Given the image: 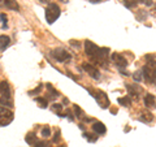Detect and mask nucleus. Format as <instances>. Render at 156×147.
Returning a JSON list of instances; mask_svg holds the SVG:
<instances>
[{
  "instance_id": "obj_6",
  "label": "nucleus",
  "mask_w": 156,
  "mask_h": 147,
  "mask_svg": "<svg viewBox=\"0 0 156 147\" xmlns=\"http://www.w3.org/2000/svg\"><path fill=\"white\" fill-rule=\"evenodd\" d=\"M52 56L58 63H65L68 60H70V57H72L70 53L68 51H65L64 48H56V50L52 52Z\"/></svg>"
},
{
  "instance_id": "obj_26",
  "label": "nucleus",
  "mask_w": 156,
  "mask_h": 147,
  "mask_svg": "<svg viewBox=\"0 0 156 147\" xmlns=\"http://www.w3.org/2000/svg\"><path fill=\"white\" fill-rule=\"evenodd\" d=\"M133 80L135 81V82H140L143 80V76H142V72L140 70H136L134 74H133Z\"/></svg>"
},
{
  "instance_id": "obj_34",
  "label": "nucleus",
  "mask_w": 156,
  "mask_h": 147,
  "mask_svg": "<svg viewBox=\"0 0 156 147\" xmlns=\"http://www.w3.org/2000/svg\"><path fill=\"white\" fill-rule=\"evenodd\" d=\"M82 119H83L85 122H91V121H94V120L91 119V117H82Z\"/></svg>"
},
{
  "instance_id": "obj_11",
  "label": "nucleus",
  "mask_w": 156,
  "mask_h": 147,
  "mask_svg": "<svg viewBox=\"0 0 156 147\" xmlns=\"http://www.w3.org/2000/svg\"><path fill=\"white\" fill-rule=\"evenodd\" d=\"M92 130L95 131V134L98 135H103L107 133V128H105V125L103 124V122H100V121H95L94 124H92Z\"/></svg>"
},
{
  "instance_id": "obj_1",
  "label": "nucleus",
  "mask_w": 156,
  "mask_h": 147,
  "mask_svg": "<svg viewBox=\"0 0 156 147\" xmlns=\"http://www.w3.org/2000/svg\"><path fill=\"white\" fill-rule=\"evenodd\" d=\"M87 91L90 92V95H91L92 98H95L96 103H98V104H99L103 109L108 108V107L111 106V102H109L108 96H107V94H105L104 91H101V90H94V89H91V87H87Z\"/></svg>"
},
{
  "instance_id": "obj_33",
  "label": "nucleus",
  "mask_w": 156,
  "mask_h": 147,
  "mask_svg": "<svg viewBox=\"0 0 156 147\" xmlns=\"http://www.w3.org/2000/svg\"><path fill=\"white\" fill-rule=\"evenodd\" d=\"M68 119H69V121H74V117H73V113L70 111H66V115H65Z\"/></svg>"
},
{
  "instance_id": "obj_38",
  "label": "nucleus",
  "mask_w": 156,
  "mask_h": 147,
  "mask_svg": "<svg viewBox=\"0 0 156 147\" xmlns=\"http://www.w3.org/2000/svg\"><path fill=\"white\" fill-rule=\"evenodd\" d=\"M62 103H64V104H66V103H69V100H68V99H66V98H65V99H64V100H62Z\"/></svg>"
},
{
  "instance_id": "obj_40",
  "label": "nucleus",
  "mask_w": 156,
  "mask_h": 147,
  "mask_svg": "<svg viewBox=\"0 0 156 147\" xmlns=\"http://www.w3.org/2000/svg\"><path fill=\"white\" fill-rule=\"evenodd\" d=\"M60 2H62V3H68V0H60Z\"/></svg>"
},
{
  "instance_id": "obj_31",
  "label": "nucleus",
  "mask_w": 156,
  "mask_h": 147,
  "mask_svg": "<svg viewBox=\"0 0 156 147\" xmlns=\"http://www.w3.org/2000/svg\"><path fill=\"white\" fill-rule=\"evenodd\" d=\"M58 141H60V130H57L55 133V137H53L52 142H53V143H56V142H58Z\"/></svg>"
},
{
  "instance_id": "obj_8",
  "label": "nucleus",
  "mask_w": 156,
  "mask_h": 147,
  "mask_svg": "<svg viewBox=\"0 0 156 147\" xmlns=\"http://www.w3.org/2000/svg\"><path fill=\"white\" fill-rule=\"evenodd\" d=\"M125 87H126V90L129 91V95L130 96H135L136 99H138L140 92H142V87H140L139 85H134V83H125Z\"/></svg>"
},
{
  "instance_id": "obj_2",
  "label": "nucleus",
  "mask_w": 156,
  "mask_h": 147,
  "mask_svg": "<svg viewBox=\"0 0 156 147\" xmlns=\"http://www.w3.org/2000/svg\"><path fill=\"white\" fill-rule=\"evenodd\" d=\"M60 14H61V11H60V7H58L57 4L48 3V8L46 9V20L50 25H52V23L60 17Z\"/></svg>"
},
{
  "instance_id": "obj_29",
  "label": "nucleus",
  "mask_w": 156,
  "mask_h": 147,
  "mask_svg": "<svg viewBox=\"0 0 156 147\" xmlns=\"http://www.w3.org/2000/svg\"><path fill=\"white\" fill-rule=\"evenodd\" d=\"M138 3L144 4L146 7H152V5H154V2H152V0H138Z\"/></svg>"
},
{
  "instance_id": "obj_27",
  "label": "nucleus",
  "mask_w": 156,
  "mask_h": 147,
  "mask_svg": "<svg viewBox=\"0 0 156 147\" xmlns=\"http://www.w3.org/2000/svg\"><path fill=\"white\" fill-rule=\"evenodd\" d=\"M43 90V85H38V87H35L34 90H30L29 91V95H35V94H39Z\"/></svg>"
},
{
  "instance_id": "obj_12",
  "label": "nucleus",
  "mask_w": 156,
  "mask_h": 147,
  "mask_svg": "<svg viewBox=\"0 0 156 147\" xmlns=\"http://www.w3.org/2000/svg\"><path fill=\"white\" fill-rule=\"evenodd\" d=\"M47 90H48V94H47L48 96L46 98L47 100H50V99H51V100H55L57 96H60V94H58V91L53 89V86L51 85V83H47Z\"/></svg>"
},
{
  "instance_id": "obj_3",
  "label": "nucleus",
  "mask_w": 156,
  "mask_h": 147,
  "mask_svg": "<svg viewBox=\"0 0 156 147\" xmlns=\"http://www.w3.org/2000/svg\"><path fill=\"white\" fill-rule=\"evenodd\" d=\"M13 112L7 107H0V126H7L13 121Z\"/></svg>"
},
{
  "instance_id": "obj_10",
  "label": "nucleus",
  "mask_w": 156,
  "mask_h": 147,
  "mask_svg": "<svg viewBox=\"0 0 156 147\" xmlns=\"http://www.w3.org/2000/svg\"><path fill=\"white\" fill-rule=\"evenodd\" d=\"M143 103L147 108L154 109L156 108V96L154 94H146L143 98Z\"/></svg>"
},
{
  "instance_id": "obj_32",
  "label": "nucleus",
  "mask_w": 156,
  "mask_h": 147,
  "mask_svg": "<svg viewBox=\"0 0 156 147\" xmlns=\"http://www.w3.org/2000/svg\"><path fill=\"white\" fill-rule=\"evenodd\" d=\"M69 43H70V46L76 47V48H80V47H81V43H80V42H77V41H70Z\"/></svg>"
},
{
  "instance_id": "obj_37",
  "label": "nucleus",
  "mask_w": 156,
  "mask_h": 147,
  "mask_svg": "<svg viewBox=\"0 0 156 147\" xmlns=\"http://www.w3.org/2000/svg\"><path fill=\"white\" fill-rule=\"evenodd\" d=\"M41 3H50V0H39Z\"/></svg>"
},
{
  "instance_id": "obj_5",
  "label": "nucleus",
  "mask_w": 156,
  "mask_h": 147,
  "mask_svg": "<svg viewBox=\"0 0 156 147\" xmlns=\"http://www.w3.org/2000/svg\"><path fill=\"white\" fill-rule=\"evenodd\" d=\"M98 50H99V47H98L95 43H92L91 41H89V39L85 41V52H86V55L89 56V59L91 61H95Z\"/></svg>"
},
{
  "instance_id": "obj_36",
  "label": "nucleus",
  "mask_w": 156,
  "mask_h": 147,
  "mask_svg": "<svg viewBox=\"0 0 156 147\" xmlns=\"http://www.w3.org/2000/svg\"><path fill=\"white\" fill-rule=\"evenodd\" d=\"M111 112H112L113 115H116V113H117V109H116V108H112V109H111Z\"/></svg>"
},
{
  "instance_id": "obj_14",
  "label": "nucleus",
  "mask_w": 156,
  "mask_h": 147,
  "mask_svg": "<svg viewBox=\"0 0 156 147\" xmlns=\"http://www.w3.org/2000/svg\"><path fill=\"white\" fill-rule=\"evenodd\" d=\"M3 4L11 11H20V5L16 0H3Z\"/></svg>"
},
{
  "instance_id": "obj_39",
  "label": "nucleus",
  "mask_w": 156,
  "mask_h": 147,
  "mask_svg": "<svg viewBox=\"0 0 156 147\" xmlns=\"http://www.w3.org/2000/svg\"><path fill=\"white\" fill-rule=\"evenodd\" d=\"M152 7H154V12H156V4H154ZM155 16H156V13H155Z\"/></svg>"
},
{
  "instance_id": "obj_35",
  "label": "nucleus",
  "mask_w": 156,
  "mask_h": 147,
  "mask_svg": "<svg viewBox=\"0 0 156 147\" xmlns=\"http://www.w3.org/2000/svg\"><path fill=\"white\" fill-rule=\"evenodd\" d=\"M100 2H101V0H90V3H92V4H98Z\"/></svg>"
},
{
  "instance_id": "obj_22",
  "label": "nucleus",
  "mask_w": 156,
  "mask_h": 147,
  "mask_svg": "<svg viewBox=\"0 0 156 147\" xmlns=\"http://www.w3.org/2000/svg\"><path fill=\"white\" fill-rule=\"evenodd\" d=\"M73 109H74V115H76V117H78V119H82V117H83V111L81 109V107H80V106L74 104V106H73Z\"/></svg>"
},
{
  "instance_id": "obj_28",
  "label": "nucleus",
  "mask_w": 156,
  "mask_h": 147,
  "mask_svg": "<svg viewBox=\"0 0 156 147\" xmlns=\"http://www.w3.org/2000/svg\"><path fill=\"white\" fill-rule=\"evenodd\" d=\"M0 20H2V22H3V29H7L8 27V25H7V16H5V14H4V13H2V14H0Z\"/></svg>"
},
{
  "instance_id": "obj_23",
  "label": "nucleus",
  "mask_w": 156,
  "mask_h": 147,
  "mask_svg": "<svg viewBox=\"0 0 156 147\" xmlns=\"http://www.w3.org/2000/svg\"><path fill=\"white\" fill-rule=\"evenodd\" d=\"M35 102H38L39 104H41L42 108H47V106H48V100L46 99V98L38 96V98H35Z\"/></svg>"
},
{
  "instance_id": "obj_7",
  "label": "nucleus",
  "mask_w": 156,
  "mask_h": 147,
  "mask_svg": "<svg viewBox=\"0 0 156 147\" xmlns=\"http://www.w3.org/2000/svg\"><path fill=\"white\" fill-rule=\"evenodd\" d=\"M82 69H83L86 73H89V76L92 78V80H99V78H100L99 69L95 68L92 64H89V63H83V64H82Z\"/></svg>"
},
{
  "instance_id": "obj_24",
  "label": "nucleus",
  "mask_w": 156,
  "mask_h": 147,
  "mask_svg": "<svg viewBox=\"0 0 156 147\" xmlns=\"http://www.w3.org/2000/svg\"><path fill=\"white\" fill-rule=\"evenodd\" d=\"M0 104H2L3 107H9V108H12L13 107V102L12 99H4V98H0Z\"/></svg>"
},
{
  "instance_id": "obj_16",
  "label": "nucleus",
  "mask_w": 156,
  "mask_h": 147,
  "mask_svg": "<svg viewBox=\"0 0 156 147\" xmlns=\"http://www.w3.org/2000/svg\"><path fill=\"white\" fill-rule=\"evenodd\" d=\"M154 120V115L151 112H143L139 117V121H143V122H151Z\"/></svg>"
},
{
  "instance_id": "obj_30",
  "label": "nucleus",
  "mask_w": 156,
  "mask_h": 147,
  "mask_svg": "<svg viewBox=\"0 0 156 147\" xmlns=\"http://www.w3.org/2000/svg\"><path fill=\"white\" fill-rule=\"evenodd\" d=\"M34 147H47V142L46 141H37L34 143Z\"/></svg>"
},
{
  "instance_id": "obj_18",
  "label": "nucleus",
  "mask_w": 156,
  "mask_h": 147,
  "mask_svg": "<svg viewBox=\"0 0 156 147\" xmlns=\"http://www.w3.org/2000/svg\"><path fill=\"white\" fill-rule=\"evenodd\" d=\"M117 102H119V104L124 106V107H129L131 104V99L130 96H122V98H119L117 99Z\"/></svg>"
},
{
  "instance_id": "obj_13",
  "label": "nucleus",
  "mask_w": 156,
  "mask_h": 147,
  "mask_svg": "<svg viewBox=\"0 0 156 147\" xmlns=\"http://www.w3.org/2000/svg\"><path fill=\"white\" fill-rule=\"evenodd\" d=\"M11 46V38L8 35H0V51H5Z\"/></svg>"
},
{
  "instance_id": "obj_17",
  "label": "nucleus",
  "mask_w": 156,
  "mask_h": 147,
  "mask_svg": "<svg viewBox=\"0 0 156 147\" xmlns=\"http://www.w3.org/2000/svg\"><path fill=\"white\" fill-rule=\"evenodd\" d=\"M148 17V12L147 11H139L138 13L135 14V18H136V21H139V22H143L146 21Z\"/></svg>"
},
{
  "instance_id": "obj_9",
  "label": "nucleus",
  "mask_w": 156,
  "mask_h": 147,
  "mask_svg": "<svg viewBox=\"0 0 156 147\" xmlns=\"http://www.w3.org/2000/svg\"><path fill=\"white\" fill-rule=\"evenodd\" d=\"M0 94H2V98L4 99H12L11 96V86L7 81H2L0 82Z\"/></svg>"
},
{
  "instance_id": "obj_19",
  "label": "nucleus",
  "mask_w": 156,
  "mask_h": 147,
  "mask_svg": "<svg viewBox=\"0 0 156 147\" xmlns=\"http://www.w3.org/2000/svg\"><path fill=\"white\" fill-rule=\"evenodd\" d=\"M122 2H124V5L128 9H133L139 4L138 0H122Z\"/></svg>"
},
{
  "instance_id": "obj_21",
  "label": "nucleus",
  "mask_w": 156,
  "mask_h": 147,
  "mask_svg": "<svg viewBox=\"0 0 156 147\" xmlns=\"http://www.w3.org/2000/svg\"><path fill=\"white\" fill-rule=\"evenodd\" d=\"M83 137L89 142H91V143H95V142L98 141V138H99L98 134H89V133H83Z\"/></svg>"
},
{
  "instance_id": "obj_15",
  "label": "nucleus",
  "mask_w": 156,
  "mask_h": 147,
  "mask_svg": "<svg viewBox=\"0 0 156 147\" xmlns=\"http://www.w3.org/2000/svg\"><path fill=\"white\" fill-rule=\"evenodd\" d=\"M25 141H26V143H27V145L33 146V145L37 142V134L34 133V131H30V133H27V134H26Z\"/></svg>"
},
{
  "instance_id": "obj_4",
  "label": "nucleus",
  "mask_w": 156,
  "mask_h": 147,
  "mask_svg": "<svg viewBox=\"0 0 156 147\" xmlns=\"http://www.w3.org/2000/svg\"><path fill=\"white\" fill-rule=\"evenodd\" d=\"M111 60L116 64V66L119 68V70H120V72L125 70L126 68H128V64H129L128 60L125 59V56H124V55H121V53H117V52L112 53V55H111Z\"/></svg>"
},
{
  "instance_id": "obj_25",
  "label": "nucleus",
  "mask_w": 156,
  "mask_h": 147,
  "mask_svg": "<svg viewBox=\"0 0 156 147\" xmlns=\"http://www.w3.org/2000/svg\"><path fill=\"white\" fill-rule=\"evenodd\" d=\"M41 134H42L43 138H48V137H51V128L50 126H44V128H42Z\"/></svg>"
},
{
  "instance_id": "obj_20",
  "label": "nucleus",
  "mask_w": 156,
  "mask_h": 147,
  "mask_svg": "<svg viewBox=\"0 0 156 147\" xmlns=\"http://www.w3.org/2000/svg\"><path fill=\"white\" fill-rule=\"evenodd\" d=\"M52 111L56 112L58 116L64 117V116H62V113H61V111H62V104H60V103H53V104H52Z\"/></svg>"
}]
</instances>
